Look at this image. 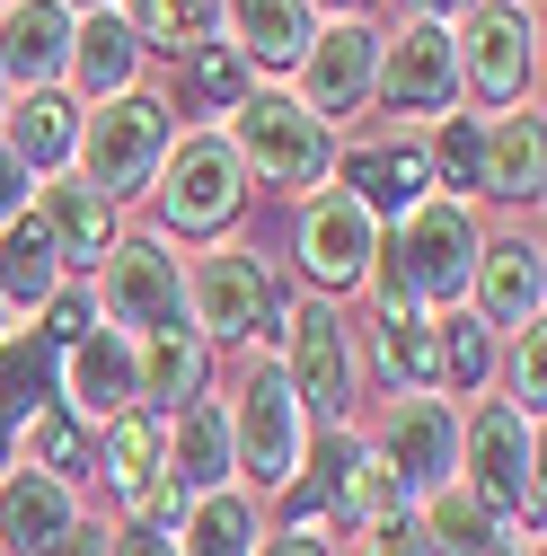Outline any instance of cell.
I'll list each match as a JSON object with an SVG mask.
<instances>
[{"instance_id": "17", "label": "cell", "mask_w": 547, "mask_h": 556, "mask_svg": "<svg viewBox=\"0 0 547 556\" xmlns=\"http://www.w3.org/2000/svg\"><path fill=\"white\" fill-rule=\"evenodd\" d=\"M53 397L80 415V425H115L124 406H142V371H132V336L89 327L80 344L53 354Z\"/></svg>"}, {"instance_id": "13", "label": "cell", "mask_w": 547, "mask_h": 556, "mask_svg": "<svg viewBox=\"0 0 547 556\" xmlns=\"http://www.w3.org/2000/svg\"><path fill=\"white\" fill-rule=\"evenodd\" d=\"M371 80H380V27L371 18H318L309 53L292 62V98L327 132H345V124L371 115Z\"/></svg>"}, {"instance_id": "39", "label": "cell", "mask_w": 547, "mask_h": 556, "mask_svg": "<svg viewBox=\"0 0 547 556\" xmlns=\"http://www.w3.org/2000/svg\"><path fill=\"white\" fill-rule=\"evenodd\" d=\"M504 406L538 425V406H547V327H512V344H504Z\"/></svg>"}, {"instance_id": "25", "label": "cell", "mask_w": 547, "mask_h": 556, "mask_svg": "<svg viewBox=\"0 0 547 556\" xmlns=\"http://www.w3.org/2000/svg\"><path fill=\"white\" fill-rule=\"evenodd\" d=\"M213 36L239 45V53H247V72L265 80V72H292V62L309 53L318 10H309V0H221V27H213Z\"/></svg>"}, {"instance_id": "26", "label": "cell", "mask_w": 547, "mask_h": 556, "mask_svg": "<svg viewBox=\"0 0 547 556\" xmlns=\"http://www.w3.org/2000/svg\"><path fill=\"white\" fill-rule=\"evenodd\" d=\"M538 177H547L538 98H530V106L486 115V142H476V194H495V203H538Z\"/></svg>"}, {"instance_id": "32", "label": "cell", "mask_w": 547, "mask_h": 556, "mask_svg": "<svg viewBox=\"0 0 547 556\" xmlns=\"http://www.w3.org/2000/svg\"><path fill=\"white\" fill-rule=\"evenodd\" d=\"M416 530H424V547H433V556H486V547H504V539H512V521H504V513H486L459 477H450V485H433V495L416 504Z\"/></svg>"}, {"instance_id": "43", "label": "cell", "mask_w": 547, "mask_h": 556, "mask_svg": "<svg viewBox=\"0 0 547 556\" xmlns=\"http://www.w3.org/2000/svg\"><path fill=\"white\" fill-rule=\"evenodd\" d=\"M27 194H36V177L10 160V142H0V230H10V222L27 213Z\"/></svg>"}, {"instance_id": "3", "label": "cell", "mask_w": 547, "mask_h": 556, "mask_svg": "<svg viewBox=\"0 0 547 556\" xmlns=\"http://www.w3.org/2000/svg\"><path fill=\"white\" fill-rule=\"evenodd\" d=\"M168 142H177V98H160V89H124V98L80 106L72 168H80V177L115 203V213H124V203H142V194H151Z\"/></svg>"}, {"instance_id": "9", "label": "cell", "mask_w": 547, "mask_h": 556, "mask_svg": "<svg viewBox=\"0 0 547 556\" xmlns=\"http://www.w3.org/2000/svg\"><path fill=\"white\" fill-rule=\"evenodd\" d=\"M89 301H98V327H115V336L186 327V256H177V239L124 230L89 274Z\"/></svg>"}, {"instance_id": "38", "label": "cell", "mask_w": 547, "mask_h": 556, "mask_svg": "<svg viewBox=\"0 0 547 556\" xmlns=\"http://www.w3.org/2000/svg\"><path fill=\"white\" fill-rule=\"evenodd\" d=\"M433 327H442V397H476L495 380V336L476 318H459V309H442Z\"/></svg>"}, {"instance_id": "41", "label": "cell", "mask_w": 547, "mask_h": 556, "mask_svg": "<svg viewBox=\"0 0 547 556\" xmlns=\"http://www.w3.org/2000/svg\"><path fill=\"white\" fill-rule=\"evenodd\" d=\"M354 556H433V547H424V530H416V513H397V521H380V530H362V539H354Z\"/></svg>"}, {"instance_id": "27", "label": "cell", "mask_w": 547, "mask_h": 556, "mask_svg": "<svg viewBox=\"0 0 547 556\" xmlns=\"http://www.w3.org/2000/svg\"><path fill=\"white\" fill-rule=\"evenodd\" d=\"M0 142H10V160L27 177H53V168H72V142H80V106L62 98V89H27L0 106Z\"/></svg>"}, {"instance_id": "28", "label": "cell", "mask_w": 547, "mask_h": 556, "mask_svg": "<svg viewBox=\"0 0 547 556\" xmlns=\"http://www.w3.org/2000/svg\"><path fill=\"white\" fill-rule=\"evenodd\" d=\"M132 371H142V406L151 415H177L186 397H203V380H213V344H203L194 327L132 336Z\"/></svg>"}, {"instance_id": "4", "label": "cell", "mask_w": 547, "mask_h": 556, "mask_svg": "<svg viewBox=\"0 0 547 556\" xmlns=\"http://www.w3.org/2000/svg\"><path fill=\"white\" fill-rule=\"evenodd\" d=\"M230 151H239V168H247V186H274V194H318L327 177H335V132L292 98V89H247L239 106H230Z\"/></svg>"}, {"instance_id": "12", "label": "cell", "mask_w": 547, "mask_h": 556, "mask_svg": "<svg viewBox=\"0 0 547 556\" xmlns=\"http://www.w3.org/2000/svg\"><path fill=\"white\" fill-rule=\"evenodd\" d=\"M371 459L389 468V485L406 504H424L433 485L459 477V406L433 397V389H397L380 406V433H371Z\"/></svg>"}, {"instance_id": "40", "label": "cell", "mask_w": 547, "mask_h": 556, "mask_svg": "<svg viewBox=\"0 0 547 556\" xmlns=\"http://www.w3.org/2000/svg\"><path fill=\"white\" fill-rule=\"evenodd\" d=\"M89 327H98V301H89V283H62V292L44 301V327H36V336L62 354V344H80Z\"/></svg>"}, {"instance_id": "16", "label": "cell", "mask_w": 547, "mask_h": 556, "mask_svg": "<svg viewBox=\"0 0 547 556\" xmlns=\"http://www.w3.org/2000/svg\"><path fill=\"white\" fill-rule=\"evenodd\" d=\"M98 468H106V495L132 521H177V495H168V415L124 406L115 425H98Z\"/></svg>"}, {"instance_id": "21", "label": "cell", "mask_w": 547, "mask_h": 556, "mask_svg": "<svg viewBox=\"0 0 547 556\" xmlns=\"http://www.w3.org/2000/svg\"><path fill=\"white\" fill-rule=\"evenodd\" d=\"M335 186H345L362 213L380 222H406L416 203L433 194V160H424V132H389V142H362V151H345L335 160Z\"/></svg>"}, {"instance_id": "51", "label": "cell", "mask_w": 547, "mask_h": 556, "mask_svg": "<svg viewBox=\"0 0 547 556\" xmlns=\"http://www.w3.org/2000/svg\"><path fill=\"white\" fill-rule=\"evenodd\" d=\"M530 10H538V0H530Z\"/></svg>"}, {"instance_id": "29", "label": "cell", "mask_w": 547, "mask_h": 556, "mask_svg": "<svg viewBox=\"0 0 547 556\" xmlns=\"http://www.w3.org/2000/svg\"><path fill=\"white\" fill-rule=\"evenodd\" d=\"M265 539V504L247 485H213V495L177 504V556H256Z\"/></svg>"}, {"instance_id": "23", "label": "cell", "mask_w": 547, "mask_h": 556, "mask_svg": "<svg viewBox=\"0 0 547 556\" xmlns=\"http://www.w3.org/2000/svg\"><path fill=\"white\" fill-rule=\"evenodd\" d=\"M72 521H80V485H62L27 459L0 477V556H53Z\"/></svg>"}, {"instance_id": "8", "label": "cell", "mask_w": 547, "mask_h": 556, "mask_svg": "<svg viewBox=\"0 0 547 556\" xmlns=\"http://www.w3.org/2000/svg\"><path fill=\"white\" fill-rule=\"evenodd\" d=\"M186 327L203 344H230V354L265 344L274 327H283L274 265L256 248H203V256H186Z\"/></svg>"}, {"instance_id": "7", "label": "cell", "mask_w": 547, "mask_h": 556, "mask_svg": "<svg viewBox=\"0 0 547 556\" xmlns=\"http://www.w3.org/2000/svg\"><path fill=\"white\" fill-rule=\"evenodd\" d=\"M459 485L486 513L521 521V539H538V425L512 415L504 397H476L459 425Z\"/></svg>"}, {"instance_id": "18", "label": "cell", "mask_w": 547, "mask_h": 556, "mask_svg": "<svg viewBox=\"0 0 547 556\" xmlns=\"http://www.w3.org/2000/svg\"><path fill=\"white\" fill-rule=\"evenodd\" d=\"M468 301H476V327H486V336L538 327V301H547V256H538V239H530V230H495L486 248H476Z\"/></svg>"}, {"instance_id": "44", "label": "cell", "mask_w": 547, "mask_h": 556, "mask_svg": "<svg viewBox=\"0 0 547 556\" xmlns=\"http://www.w3.org/2000/svg\"><path fill=\"white\" fill-rule=\"evenodd\" d=\"M256 556H335V539L327 530H265Z\"/></svg>"}, {"instance_id": "5", "label": "cell", "mask_w": 547, "mask_h": 556, "mask_svg": "<svg viewBox=\"0 0 547 556\" xmlns=\"http://www.w3.org/2000/svg\"><path fill=\"white\" fill-rule=\"evenodd\" d=\"M151 230L160 239H221L239 213H247V168L230 151V132L221 124H194L168 142L160 177H151Z\"/></svg>"}, {"instance_id": "34", "label": "cell", "mask_w": 547, "mask_h": 556, "mask_svg": "<svg viewBox=\"0 0 547 556\" xmlns=\"http://www.w3.org/2000/svg\"><path fill=\"white\" fill-rule=\"evenodd\" d=\"M18 459L44 468V477H62V485H80V477L98 468V442H89V425H80L62 397H44V406L27 415V433H18ZM18 459H10V468H18Z\"/></svg>"}, {"instance_id": "47", "label": "cell", "mask_w": 547, "mask_h": 556, "mask_svg": "<svg viewBox=\"0 0 547 556\" xmlns=\"http://www.w3.org/2000/svg\"><path fill=\"white\" fill-rule=\"evenodd\" d=\"M309 10H327V18H362L371 0H309Z\"/></svg>"}, {"instance_id": "22", "label": "cell", "mask_w": 547, "mask_h": 556, "mask_svg": "<svg viewBox=\"0 0 547 556\" xmlns=\"http://www.w3.org/2000/svg\"><path fill=\"white\" fill-rule=\"evenodd\" d=\"M62 62H72V10L62 0H0V80H10V98L62 89Z\"/></svg>"}, {"instance_id": "2", "label": "cell", "mask_w": 547, "mask_h": 556, "mask_svg": "<svg viewBox=\"0 0 547 556\" xmlns=\"http://www.w3.org/2000/svg\"><path fill=\"white\" fill-rule=\"evenodd\" d=\"M221 406H230V477L247 495H283L301 477V451H309V425H301V397H292L283 363H274L265 344H247Z\"/></svg>"}, {"instance_id": "15", "label": "cell", "mask_w": 547, "mask_h": 556, "mask_svg": "<svg viewBox=\"0 0 547 556\" xmlns=\"http://www.w3.org/2000/svg\"><path fill=\"white\" fill-rule=\"evenodd\" d=\"M292 248H301V274H309V301H335V292H354L362 274H371V256H380V222L327 177L318 194H301Z\"/></svg>"}, {"instance_id": "10", "label": "cell", "mask_w": 547, "mask_h": 556, "mask_svg": "<svg viewBox=\"0 0 547 556\" xmlns=\"http://www.w3.org/2000/svg\"><path fill=\"white\" fill-rule=\"evenodd\" d=\"M301 485H309L318 521L345 530V539H362V530H380V521L406 513V495L389 485V468L371 459V433H354V425H318V442L301 451Z\"/></svg>"}, {"instance_id": "6", "label": "cell", "mask_w": 547, "mask_h": 556, "mask_svg": "<svg viewBox=\"0 0 547 556\" xmlns=\"http://www.w3.org/2000/svg\"><path fill=\"white\" fill-rule=\"evenodd\" d=\"M450 45H459V89L486 115L538 98V10L530 0H468L450 18Z\"/></svg>"}, {"instance_id": "33", "label": "cell", "mask_w": 547, "mask_h": 556, "mask_svg": "<svg viewBox=\"0 0 547 556\" xmlns=\"http://www.w3.org/2000/svg\"><path fill=\"white\" fill-rule=\"evenodd\" d=\"M72 274H62V256H53V239H44V222L36 213H18L10 230H0V309H44Z\"/></svg>"}, {"instance_id": "36", "label": "cell", "mask_w": 547, "mask_h": 556, "mask_svg": "<svg viewBox=\"0 0 547 556\" xmlns=\"http://www.w3.org/2000/svg\"><path fill=\"white\" fill-rule=\"evenodd\" d=\"M124 18L151 53H186V45H203L221 27V0H124Z\"/></svg>"}, {"instance_id": "49", "label": "cell", "mask_w": 547, "mask_h": 556, "mask_svg": "<svg viewBox=\"0 0 547 556\" xmlns=\"http://www.w3.org/2000/svg\"><path fill=\"white\" fill-rule=\"evenodd\" d=\"M62 10H72V18H89V10H124V0H62Z\"/></svg>"}, {"instance_id": "31", "label": "cell", "mask_w": 547, "mask_h": 556, "mask_svg": "<svg viewBox=\"0 0 547 556\" xmlns=\"http://www.w3.org/2000/svg\"><path fill=\"white\" fill-rule=\"evenodd\" d=\"M44 397H53V344L44 336H0V477H10L18 433Z\"/></svg>"}, {"instance_id": "42", "label": "cell", "mask_w": 547, "mask_h": 556, "mask_svg": "<svg viewBox=\"0 0 547 556\" xmlns=\"http://www.w3.org/2000/svg\"><path fill=\"white\" fill-rule=\"evenodd\" d=\"M106 556H177V521H132L106 539Z\"/></svg>"}, {"instance_id": "48", "label": "cell", "mask_w": 547, "mask_h": 556, "mask_svg": "<svg viewBox=\"0 0 547 556\" xmlns=\"http://www.w3.org/2000/svg\"><path fill=\"white\" fill-rule=\"evenodd\" d=\"M486 556H538V539H521V530H512V539H504V547H486Z\"/></svg>"}, {"instance_id": "46", "label": "cell", "mask_w": 547, "mask_h": 556, "mask_svg": "<svg viewBox=\"0 0 547 556\" xmlns=\"http://www.w3.org/2000/svg\"><path fill=\"white\" fill-rule=\"evenodd\" d=\"M53 556H106V530L98 521H72V530H62V547Z\"/></svg>"}, {"instance_id": "45", "label": "cell", "mask_w": 547, "mask_h": 556, "mask_svg": "<svg viewBox=\"0 0 547 556\" xmlns=\"http://www.w3.org/2000/svg\"><path fill=\"white\" fill-rule=\"evenodd\" d=\"M389 10H397V18H424V27H450L468 0H389Z\"/></svg>"}, {"instance_id": "30", "label": "cell", "mask_w": 547, "mask_h": 556, "mask_svg": "<svg viewBox=\"0 0 547 556\" xmlns=\"http://www.w3.org/2000/svg\"><path fill=\"white\" fill-rule=\"evenodd\" d=\"M371 363H380L389 397L397 389H433L442 397V327L424 309H380L371 318Z\"/></svg>"}, {"instance_id": "35", "label": "cell", "mask_w": 547, "mask_h": 556, "mask_svg": "<svg viewBox=\"0 0 547 556\" xmlns=\"http://www.w3.org/2000/svg\"><path fill=\"white\" fill-rule=\"evenodd\" d=\"M177 89H186V106H194V115H230V106L256 89V72H247V53H239V45L203 36V45H186V53H177Z\"/></svg>"}, {"instance_id": "19", "label": "cell", "mask_w": 547, "mask_h": 556, "mask_svg": "<svg viewBox=\"0 0 547 556\" xmlns=\"http://www.w3.org/2000/svg\"><path fill=\"white\" fill-rule=\"evenodd\" d=\"M27 213L44 222V239H53V256H62V274H98V256L124 239V222H115V203L80 177V168H53V177H36V194H27Z\"/></svg>"}, {"instance_id": "24", "label": "cell", "mask_w": 547, "mask_h": 556, "mask_svg": "<svg viewBox=\"0 0 547 556\" xmlns=\"http://www.w3.org/2000/svg\"><path fill=\"white\" fill-rule=\"evenodd\" d=\"M213 485H239V477H230V406L203 389V397H186L168 415V495L194 504Z\"/></svg>"}, {"instance_id": "1", "label": "cell", "mask_w": 547, "mask_h": 556, "mask_svg": "<svg viewBox=\"0 0 547 556\" xmlns=\"http://www.w3.org/2000/svg\"><path fill=\"white\" fill-rule=\"evenodd\" d=\"M476 248H486V230H476V213L459 194H424L406 222H389V248L371 256V301L380 309H459L468 301V274H476Z\"/></svg>"}, {"instance_id": "37", "label": "cell", "mask_w": 547, "mask_h": 556, "mask_svg": "<svg viewBox=\"0 0 547 556\" xmlns=\"http://www.w3.org/2000/svg\"><path fill=\"white\" fill-rule=\"evenodd\" d=\"M476 142H486V115H433L424 160H433V194H476Z\"/></svg>"}, {"instance_id": "14", "label": "cell", "mask_w": 547, "mask_h": 556, "mask_svg": "<svg viewBox=\"0 0 547 556\" xmlns=\"http://www.w3.org/2000/svg\"><path fill=\"white\" fill-rule=\"evenodd\" d=\"M371 106H389L406 132L433 124L459 106V45L450 27H424V18H397L380 36V80H371Z\"/></svg>"}, {"instance_id": "20", "label": "cell", "mask_w": 547, "mask_h": 556, "mask_svg": "<svg viewBox=\"0 0 547 556\" xmlns=\"http://www.w3.org/2000/svg\"><path fill=\"white\" fill-rule=\"evenodd\" d=\"M142 72H151V45L132 36L124 10H89V18H72V62H62V98H72V106H98V98L142 89Z\"/></svg>"}, {"instance_id": "11", "label": "cell", "mask_w": 547, "mask_h": 556, "mask_svg": "<svg viewBox=\"0 0 547 556\" xmlns=\"http://www.w3.org/2000/svg\"><path fill=\"white\" fill-rule=\"evenodd\" d=\"M283 380L301 397V425H354V327L335 318V301L283 309Z\"/></svg>"}, {"instance_id": "50", "label": "cell", "mask_w": 547, "mask_h": 556, "mask_svg": "<svg viewBox=\"0 0 547 556\" xmlns=\"http://www.w3.org/2000/svg\"><path fill=\"white\" fill-rule=\"evenodd\" d=\"M0 106H10V80H0Z\"/></svg>"}]
</instances>
